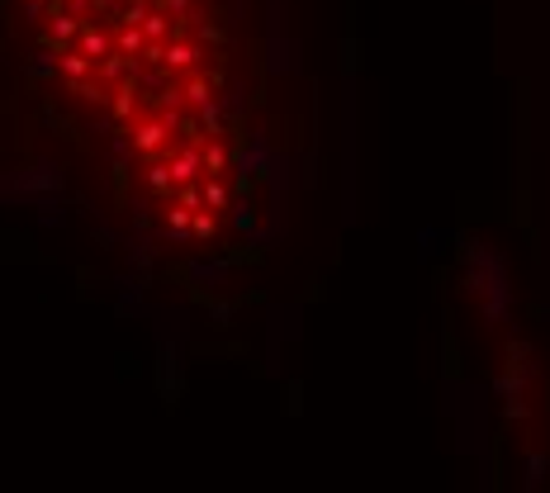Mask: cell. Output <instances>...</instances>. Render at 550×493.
I'll list each match as a JSON object with an SVG mask.
<instances>
[{
  "label": "cell",
  "instance_id": "1",
  "mask_svg": "<svg viewBox=\"0 0 550 493\" xmlns=\"http://www.w3.org/2000/svg\"><path fill=\"white\" fill-rule=\"evenodd\" d=\"M294 86L285 0H0V200L209 304L290 228Z\"/></svg>",
  "mask_w": 550,
  "mask_h": 493
}]
</instances>
